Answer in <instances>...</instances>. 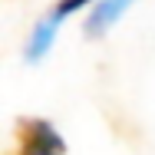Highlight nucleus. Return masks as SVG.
I'll use <instances>...</instances> for the list:
<instances>
[{"mask_svg":"<svg viewBox=\"0 0 155 155\" xmlns=\"http://www.w3.org/2000/svg\"><path fill=\"white\" fill-rule=\"evenodd\" d=\"M13 135H17V152L13 155H66L63 135L46 119L23 116V119H17Z\"/></svg>","mask_w":155,"mask_h":155,"instance_id":"nucleus-1","label":"nucleus"},{"mask_svg":"<svg viewBox=\"0 0 155 155\" xmlns=\"http://www.w3.org/2000/svg\"><path fill=\"white\" fill-rule=\"evenodd\" d=\"M89 3H93V0H56V3H53V10L46 13V20L60 27L66 17H73L76 10H83V7H89Z\"/></svg>","mask_w":155,"mask_h":155,"instance_id":"nucleus-3","label":"nucleus"},{"mask_svg":"<svg viewBox=\"0 0 155 155\" xmlns=\"http://www.w3.org/2000/svg\"><path fill=\"white\" fill-rule=\"evenodd\" d=\"M129 7H135V0H99L89 10V17H86V33L89 36H102Z\"/></svg>","mask_w":155,"mask_h":155,"instance_id":"nucleus-2","label":"nucleus"}]
</instances>
